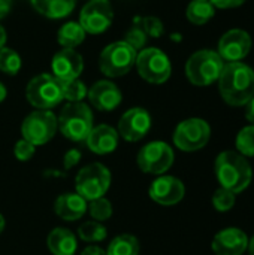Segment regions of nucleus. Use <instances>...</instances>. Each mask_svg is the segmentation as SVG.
Returning a JSON list of instances; mask_svg holds the SVG:
<instances>
[{"label": "nucleus", "instance_id": "nucleus-6", "mask_svg": "<svg viewBox=\"0 0 254 255\" xmlns=\"http://www.w3.org/2000/svg\"><path fill=\"white\" fill-rule=\"evenodd\" d=\"M25 97L31 106L36 109L49 111L55 108L63 100L61 82L49 73H42L34 76L25 88Z\"/></svg>", "mask_w": 254, "mask_h": 255}, {"label": "nucleus", "instance_id": "nucleus-33", "mask_svg": "<svg viewBox=\"0 0 254 255\" xmlns=\"http://www.w3.org/2000/svg\"><path fill=\"white\" fill-rule=\"evenodd\" d=\"M139 22H141L144 31L147 33V36L160 37L165 31L163 22L156 16H139Z\"/></svg>", "mask_w": 254, "mask_h": 255}, {"label": "nucleus", "instance_id": "nucleus-14", "mask_svg": "<svg viewBox=\"0 0 254 255\" xmlns=\"http://www.w3.org/2000/svg\"><path fill=\"white\" fill-rule=\"evenodd\" d=\"M151 128V117L144 108H132L118 121V136L127 142L141 140Z\"/></svg>", "mask_w": 254, "mask_h": 255}, {"label": "nucleus", "instance_id": "nucleus-18", "mask_svg": "<svg viewBox=\"0 0 254 255\" xmlns=\"http://www.w3.org/2000/svg\"><path fill=\"white\" fill-rule=\"evenodd\" d=\"M88 100L90 103L102 112H109L114 111L120 106L123 100V94L120 88L111 82V81H97L90 90H88Z\"/></svg>", "mask_w": 254, "mask_h": 255}, {"label": "nucleus", "instance_id": "nucleus-23", "mask_svg": "<svg viewBox=\"0 0 254 255\" xmlns=\"http://www.w3.org/2000/svg\"><path fill=\"white\" fill-rule=\"evenodd\" d=\"M84 39H85V31L81 27V24L75 21H69L63 24L57 34V42L67 49H75V46L81 45Z\"/></svg>", "mask_w": 254, "mask_h": 255}, {"label": "nucleus", "instance_id": "nucleus-30", "mask_svg": "<svg viewBox=\"0 0 254 255\" xmlns=\"http://www.w3.org/2000/svg\"><path fill=\"white\" fill-rule=\"evenodd\" d=\"M88 211H90V215H91V218L94 221L103 223V221H106V220H109L112 217V203L108 199L100 197V199H96V200L90 202Z\"/></svg>", "mask_w": 254, "mask_h": 255}, {"label": "nucleus", "instance_id": "nucleus-9", "mask_svg": "<svg viewBox=\"0 0 254 255\" xmlns=\"http://www.w3.org/2000/svg\"><path fill=\"white\" fill-rule=\"evenodd\" d=\"M211 137V127L202 118H189L181 121L174 131V143L184 152L202 149Z\"/></svg>", "mask_w": 254, "mask_h": 255}, {"label": "nucleus", "instance_id": "nucleus-3", "mask_svg": "<svg viewBox=\"0 0 254 255\" xmlns=\"http://www.w3.org/2000/svg\"><path fill=\"white\" fill-rule=\"evenodd\" d=\"M57 123L61 134L73 142H84L94 127L91 109L82 102L64 105Z\"/></svg>", "mask_w": 254, "mask_h": 255}, {"label": "nucleus", "instance_id": "nucleus-12", "mask_svg": "<svg viewBox=\"0 0 254 255\" xmlns=\"http://www.w3.org/2000/svg\"><path fill=\"white\" fill-rule=\"evenodd\" d=\"M114 19V10L109 0H90L79 13V24L85 33L100 34L106 31Z\"/></svg>", "mask_w": 254, "mask_h": 255}, {"label": "nucleus", "instance_id": "nucleus-42", "mask_svg": "<svg viewBox=\"0 0 254 255\" xmlns=\"http://www.w3.org/2000/svg\"><path fill=\"white\" fill-rule=\"evenodd\" d=\"M249 254L250 255H254V236L252 239H249Z\"/></svg>", "mask_w": 254, "mask_h": 255}, {"label": "nucleus", "instance_id": "nucleus-41", "mask_svg": "<svg viewBox=\"0 0 254 255\" xmlns=\"http://www.w3.org/2000/svg\"><path fill=\"white\" fill-rule=\"evenodd\" d=\"M6 94H7V93H6V87L0 82V103L6 99Z\"/></svg>", "mask_w": 254, "mask_h": 255}, {"label": "nucleus", "instance_id": "nucleus-16", "mask_svg": "<svg viewBox=\"0 0 254 255\" xmlns=\"http://www.w3.org/2000/svg\"><path fill=\"white\" fill-rule=\"evenodd\" d=\"M52 76L57 78L60 82H67L78 79V76L82 73L84 69V60L75 49L63 48L58 51L52 61H51Z\"/></svg>", "mask_w": 254, "mask_h": 255}, {"label": "nucleus", "instance_id": "nucleus-38", "mask_svg": "<svg viewBox=\"0 0 254 255\" xmlns=\"http://www.w3.org/2000/svg\"><path fill=\"white\" fill-rule=\"evenodd\" d=\"M10 6H12V0H0V19L9 13Z\"/></svg>", "mask_w": 254, "mask_h": 255}, {"label": "nucleus", "instance_id": "nucleus-21", "mask_svg": "<svg viewBox=\"0 0 254 255\" xmlns=\"http://www.w3.org/2000/svg\"><path fill=\"white\" fill-rule=\"evenodd\" d=\"M46 245L52 255H73L78 248V241L69 229L57 227L48 235Z\"/></svg>", "mask_w": 254, "mask_h": 255}, {"label": "nucleus", "instance_id": "nucleus-31", "mask_svg": "<svg viewBox=\"0 0 254 255\" xmlns=\"http://www.w3.org/2000/svg\"><path fill=\"white\" fill-rule=\"evenodd\" d=\"M147 33L144 31V28H142V25H141V22H139V16H136L135 19H133V25H132V28L127 31V34H126V43H129L135 51H141V49H144V46H145V43H147Z\"/></svg>", "mask_w": 254, "mask_h": 255}, {"label": "nucleus", "instance_id": "nucleus-5", "mask_svg": "<svg viewBox=\"0 0 254 255\" xmlns=\"http://www.w3.org/2000/svg\"><path fill=\"white\" fill-rule=\"evenodd\" d=\"M111 187V172L102 163H91L82 167L75 178L76 193L87 202L100 199Z\"/></svg>", "mask_w": 254, "mask_h": 255}, {"label": "nucleus", "instance_id": "nucleus-26", "mask_svg": "<svg viewBox=\"0 0 254 255\" xmlns=\"http://www.w3.org/2000/svg\"><path fill=\"white\" fill-rule=\"evenodd\" d=\"M106 227L102 223L97 221H85L84 224L79 226L78 229V236L81 238V241L88 242V244H94V242H102L106 239Z\"/></svg>", "mask_w": 254, "mask_h": 255}, {"label": "nucleus", "instance_id": "nucleus-13", "mask_svg": "<svg viewBox=\"0 0 254 255\" xmlns=\"http://www.w3.org/2000/svg\"><path fill=\"white\" fill-rule=\"evenodd\" d=\"M252 49V37L246 30L232 28L226 31L219 40V55L226 63L241 61Z\"/></svg>", "mask_w": 254, "mask_h": 255}, {"label": "nucleus", "instance_id": "nucleus-35", "mask_svg": "<svg viewBox=\"0 0 254 255\" xmlns=\"http://www.w3.org/2000/svg\"><path fill=\"white\" fill-rule=\"evenodd\" d=\"M79 160H81V152H79L78 149H70V151L66 152L63 163H64V167L69 170V169H72Z\"/></svg>", "mask_w": 254, "mask_h": 255}, {"label": "nucleus", "instance_id": "nucleus-1", "mask_svg": "<svg viewBox=\"0 0 254 255\" xmlns=\"http://www.w3.org/2000/svg\"><path fill=\"white\" fill-rule=\"evenodd\" d=\"M222 99L231 106H244L254 97V70L246 63H225L219 78Z\"/></svg>", "mask_w": 254, "mask_h": 255}, {"label": "nucleus", "instance_id": "nucleus-43", "mask_svg": "<svg viewBox=\"0 0 254 255\" xmlns=\"http://www.w3.org/2000/svg\"><path fill=\"white\" fill-rule=\"evenodd\" d=\"M3 230H4V218H3V215L0 214V235H1Z\"/></svg>", "mask_w": 254, "mask_h": 255}, {"label": "nucleus", "instance_id": "nucleus-36", "mask_svg": "<svg viewBox=\"0 0 254 255\" xmlns=\"http://www.w3.org/2000/svg\"><path fill=\"white\" fill-rule=\"evenodd\" d=\"M213 3L214 7L219 9H232V7H238L241 4H244L247 0H210Z\"/></svg>", "mask_w": 254, "mask_h": 255}, {"label": "nucleus", "instance_id": "nucleus-22", "mask_svg": "<svg viewBox=\"0 0 254 255\" xmlns=\"http://www.w3.org/2000/svg\"><path fill=\"white\" fill-rule=\"evenodd\" d=\"M30 3L40 15L58 19L67 16L73 10L76 0H30Z\"/></svg>", "mask_w": 254, "mask_h": 255}, {"label": "nucleus", "instance_id": "nucleus-39", "mask_svg": "<svg viewBox=\"0 0 254 255\" xmlns=\"http://www.w3.org/2000/svg\"><path fill=\"white\" fill-rule=\"evenodd\" d=\"M247 120L252 123V126H254V97L247 103V112H246Z\"/></svg>", "mask_w": 254, "mask_h": 255}, {"label": "nucleus", "instance_id": "nucleus-20", "mask_svg": "<svg viewBox=\"0 0 254 255\" xmlns=\"http://www.w3.org/2000/svg\"><path fill=\"white\" fill-rule=\"evenodd\" d=\"M88 209V203L78 193H64L57 197L54 203L55 214L64 221H76L84 217Z\"/></svg>", "mask_w": 254, "mask_h": 255}, {"label": "nucleus", "instance_id": "nucleus-19", "mask_svg": "<svg viewBox=\"0 0 254 255\" xmlns=\"http://www.w3.org/2000/svg\"><path fill=\"white\" fill-rule=\"evenodd\" d=\"M118 131L108 126V124H100L91 128L90 134L85 139V143L88 149L97 155H106L112 151H115L118 145Z\"/></svg>", "mask_w": 254, "mask_h": 255}, {"label": "nucleus", "instance_id": "nucleus-29", "mask_svg": "<svg viewBox=\"0 0 254 255\" xmlns=\"http://www.w3.org/2000/svg\"><path fill=\"white\" fill-rule=\"evenodd\" d=\"M235 145L241 155L254 157V126H247L240 130Z\"/></svg>", "mask_w": 254, "mask_h": 255}, {"label": "nucleus", "instance_id": "nucleus-11", "mask_svg": "<svg viewBox=\"0 0 254 255\" xmlns=\"http://www.w3.org/2000/svg\"><path fill=\"white\" fill-rule=\"evenodd\" d=\"M174 149L162 140H154L142 146L138 152L136 161L142 172L151 175H163L174 164Z\"/></svg>", "mask_w": 254, "mask_h": 255}, {"label": "nucleus", "instance_id": "nucleus-24", "mask_svg": "<svg viewBox=\"0 0 254 255\" xmlns=\"http://www.w3.org/2000/svg\"><path fill=\"white\" fill-rule=\"evenodd\" d=\"M216 13V7L210 0H192L187 6V19L195 25L207 24Z\"/></svg>", "mask_w": 254, "mask_h": 255}, {"label": "nucleus", "instance_id": "nucleus-28", "mask_svg": "<svg viewBox=\"0 0 254 255\" xmlns=\"http://www.w3.org/2000/svg\"><path fill=\"white\" fill-rule=\"evenodd\" d=\"M21 69V58L19 55L9 48L0 49V72L6 75H16Z\"/></svg>", "mask_w": 254, "mask_h": 255}, {"label": "nucleus", "instance_id": "nucleus-25", "mask_svg": "<svg viewBox=\"0 0 254 255\" xmlns=\"http://www.w3.org/2000/svg\"><path fill=\"white\" fill-rule=\"evenodd\" d=\"M106 255H139V241L132 235H120L111 241Z\"/></svg>", "mask_w": 254, "mask_h": 255}, {"label": "nucleus", "instance_id": "nucleus-17", "mask_svg": "<svg viewBox=\"0 0 254 255\" xmlns=\"http://www.w3.org/2000/svg\"><path fill=\"white\" fill-rule=\"evenodd\" d=\"M216 255H243L249 248V236L237 227L220 230L211 244Z\"/></svg>", "mask_w": 254, "mask_h": 255}, {"label": "nucleus", "instance_id": "nucleus-4", "mask_svg": "<svg viewBox=\"0 0 254 255\" xmlns=\"http://www.w3.org/2000/svg\"><path fill=\"white\" fill-rule=\"evenodd\" d=\"M225 61L217 51L201 49L190 55L186 63L187 79L198 87H207L219 81Z\"/></svg>", "mask_w": 254, "mask_h": 255}, {"label": "nucleus", "instance_id": "nucleus-34", "mask_svg": "<svg viewBox=\"0 0 254 255\" xmlns=\"http://www.w3.org/2000/svg\"><path fill=\"white\" fill-rule=\"evenodd\" d=\"M34 151H36V146L25 139L18 140L13 148V154L19 161H28L34 155Z\"/></svg>", "mask_w": 254, "mask_h": 255}, {"label": "nucleus", "instance_id": "nucleus-15", "mask_svg": "<svg viewBox=\"0 0 254 255\" xmlns=\"http://www.w3.org/2000/svg\"><path fill=\"white\" fill-rule=\"evenodd\" d=\"M148 194L151 200L162 206H174L184 199L186 187L183 181H180L178 178L162 175L151 182Z\"/></svg>", "mask_w": 254, "mask_h": 255}, {"label": "nucleus", "instance_id": "nucleus-32", "mask_svg": "<svg viewBox=\"0 0 254 255\" xmlns=\"http://www.w3.org/2000/svg\"><path fill=\"white\" fill-rule=\"evenodd\" d=\"M237 202V194L228 188L220 187L219 190H216L214 196H213V205L219 212H228L235 206Z\"/></svg>", "mask_w": 254, "mask_h": 255}, {"label": "nucleus", "instance_id": "nucleus-10", "mask_svg": "<svg viewBox=\"0 0 254 255\" xmlns=\"http://www.w3.org/2000/svg\"><path fill=\"white\" fill-rule=\"evenodd\" d=\"M136 67L142 79L150 84H163L169 79L172 66L168 55L157 48H144L136 55Z\"/></svg>", "mask_w": 254, "mask_h": 255}, {"label": "nucleus", "instance_id": "nucleus-2", "mask_svg": "<svg viewBox=\"0 0 254 255\" xmlns=\"http://www.w3.org/2000/svg\"><path fill=\"white\" fill-rule=\"evenodd\" d=\"M216 176L220 187L234 191L235 194L243 193L253 179V170L247 157L238 151H223L216 158Z\"/></svg>", "mask_w": 254, "mask_h": 255}, {"label": "nucleus", "instance_id": "nucleus-8", "mask_svg": "<svg viewBox=\"0 0 254 255\" xmlns=\"http://www.w3.org/2000/svg\"><path fill=\"white\" fill-rule=\"evenodd\" d=\"M57 117L51 111L37 109L27 115L21 124L22 139L28 140L34 146L48 143L57 133Z\"/></svg>", "mask_w": 254, "mask_h": 255}, {"label": "nucleus", "instance_id": "nucleus-7", "mask_svg": "<svg viewBox=\"0 0 254 255\" xmlns=\"http://www.w3.org/2000/svg\"><path fill=\"white\" fill-rule=\"evenodd\" d=\"M138 52L124 40L109 43L100 54L99 67L108 78H118L126 75L136 63Z\"/></svg>", "mask_w": 254, "mask_h": 255}, {"label": "nucleus", "instance_id": "nucleus-37", "mask_svg": "<svg viewBox=\"0 0 254 255\" xmlns=\"http://www.w3.org/2000/svg\"><path fill=\"white\" fill-rule=\"evenodd\" d=\"M81 255H106V251H103L100 247H96V245H90L87 247Z\"/></svg>", "mask_w": 254, "mask_h": 255}, {"label": "nucleus", "instance_id": "nucleus-27", "mask_svg": "<svg viewBox=\"0 0 254 255\" xmlns=\"http://www.w3.org/2000/svg\"><path fill=\"white\" fill-rule=\"evenodd\" d=\"M61 90H63V100H67L69 103L82 102V99L88 94L85 84L79 79L61 82Z\"/></svg>", "mask_w": 254, "mask_h": 255}, {"label": "nucleus", "instance_id": "nucleus-40", "mask_svg": "<svg viewBox=\"0 0 254 255\" xmlns=\"http://www.w3.org/2000/svg\"><path fill=\"white\" fill-rule=\"evenodd\" d=\"M4 43H6V30L0 24V49L4 48Z\"/></svg>", "mask_w": 254, "mask_h": 255}]
</instances>
